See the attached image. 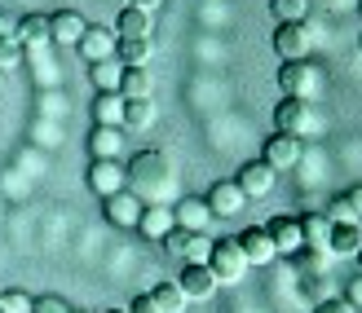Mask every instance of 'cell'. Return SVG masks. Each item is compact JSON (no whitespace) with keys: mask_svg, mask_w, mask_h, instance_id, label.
I'll return each instance as SVG.
<instances>
[{"mask_svg":"<svg viewBox=\"0 0 362 313\" xmlns=\"http://www.w3.org/2000/svg\"><path fill=\"white\" fill-rule=\"evenodd\" d=\"M345 199H349V208H354V216L362 220V186H354V190H345Z\"/></svg>","mask_w":362,"mask_h":313,"instance_id":"74e56055","label":"cell"},{"mask_svg":"<svg viewBox=\"0 0 362 313\" xmlns=\"http://www.w3.org/2000/svg\"><path fill=\"white\" fill-rule=\"evenodd\" d=\"M0 35H13V23H9L5 13H0Z\"/></svg>","mask_w":362,"mask_h":313,"instance_id":"ab89813d","label":"cell"},{"mask_svg":"<svg viewBox=\"0 0 362 313\" xmlns=\"http://www.w3.org/2000/svg\"><path fill=\"white\" fill-rule=\"evenodd\" d=\"M310 124H314L310 102H300V98H283V102L274 106V133L305 137V133H310Z\"/></svg>","mask_w":362,"mask_h":313,"instance_id":"52a82bcc","label":"cell"},{"mask_svg":"<svg viewBox=\"0 0 362 313\" xmlns=\"http://www.w3.org/2000/svg\"><path fill=\"white\" fill-rule=\"evenodd\" d=\"M234 186H239L247 199H265L269 190H274V168H269L265 159H252V163H243V168H239Z\"/></svg>","mask_w":362,"mask_h":313,"instance_id":"8fae6325","label":"cell"},{"mask_svg":"<svg viewBox=\"0 0 362 313\" xmlns=\"http://www.w3.org/2000/svg\"><path fill=\"white\" fill-rule=\"evenodd\" d=\"M23 53H27V49L18 45L13 35H0V71H13L18 62H23Z\"/></svg>","mask_w":362,"mask_h":313,"instance_id":"1f68e13d","label":"cell"},{"mask_svg":"<svg viewBox=\"0 0 362 313\" xmlns=\"http://www.w3.org/2000/svg\"><path fill=\"white\" fill-rule=\"evenodd\" d=\"M115 35H119V40H146V35H151V13L124 5L115 13Z\"/></svg>","mask_w":362,"mask_h":313,"instance_id":"d6986e66","label":"cell"},{"mask_svg":"<svg viewBox=\"0 0 362 313\" xmlns=\"http://www.w3.org/2000/svg\"><path fill=\"white\" fill-rule=\"evenodd\" d=\"M234 243H239V252H243V261L247 265H269V261H274V238H269L265 234V225H247L239 238H234Z\"/></svg>","mask_w":362,"mask_h":313,"instance_id":"30bf717a","label":"cell"},{"mask_svg":"<svg viewBox=\"0 0 362 313\" xmlns=\"http://www.w3.org/2000/svg\"><path fill=\"white\" fill-rule=\"evenodd\" d=\"M119 62L111 58V62H98L93 66V80H98V88H102V93H119Z\"/></svg>","mask_w":362,"mask_h":313,"instance_id":"f546056e","label":"cell"},{"mask_svg":"<svg viewBox=\"0 0 362 313\" xmlns=\"http://www.w3.org/2000/svg\"><path fill=\"white\" fill-rule=\"evenodd\" d=\"M358 9H362V5H358Z\"/></svg>","mask_w":362,"mask_h":313,"instance_id":"f6af8a7d","label":"cell"},{"mask_svg":"<svg viewBox=\"0 0 362 313\" xmlns=\"http://www.w3.org/2000/svg\"><path fill=\"white\" fill-rule=\"evenodd\" d=\"M274 23H305L310 18V0H269Z\"/></svg>","mask_w":362,"mask_h":313,"instance_id":"83f0119b","label":"cell"},{"mask_svg":"<svg viewBox=\"0 0 362 313\" xmlns=\"http://www.w3.org/2000/svg\"><path fill=\"white\" fill-rule=\"evenodd\" d=\"M129 5H133V9H146V13H151V9H159V0H129Z\"/></svg>","mask_w":362,"mask_h":313,"instance_id":"f35d334b","label":"cell"},{"mask_svg":"<svg viewBox=\"0 0 362 313\" xmlns=\"http://www.w3.org/2000/svg\"><path fill=\"white\" fill-rule=\"evenodd\" d=\"M13 40L23 45V49L49 45V13H27V18H18V23H13Z\"/></svg>","mask_w":362,"mask_h":313,"instance_id":"ac0fdd59","label":"cell"},{"mask_svg":"<svg viewBox=\"0 0 362 313\" xmlns=\"http://www.w3.org/2000/svg\"><path fill=\"white\" fill-rule=\"evenodd\" d=\"M318 71L310 66V62H283L279 66V88H283V98H310V93H318Z\"/></svg>","mask_w":362,"mask_h":313,"instance_id":"8992f818","label":"cell"},{"mask_svg":"<svg viewBox=\"0 0 362 313\" xmlns=\"http://www.w3.org/2000/svg\"><path fill=\"white\" fill-rule=\"evenodd\" d=\"M102 313H129V309H102Z\"/></svg>","mask_w":362,"mask_h":313,"instance_id":"60d3db41","label":"cell"},{"mask_svg":"<svg viewBox=\"0 0 362 313\" xmlns=\"http://www.w3.org/2000/svg\"><path fill=\"white\" fill-rule=\"evenodd\" d=\"M129 313H159V305L151 300V291H137V296L129 300Z\"/></svg>","mask_w":362,"mask_h":313,"instance_id":"d590c367","label":"cell"},{"mask_svg":"<svg viewBox=\"0 0 362 313\" xmlns=\"http://www.w3.org/2000/svg\"><path fill=\"white\" fill-rule=\"evenodd\" d=\"M151 71L146 66H124L119 71V98H151Z\"/></svg>","mask_w":362,"mask_h":313,"instance_id":"cb8c5ba5","label":"cell"},{"mask_svg":"<svg viewBox=\"0 0 362 313\" xmlns=\"http://www.w3.org/2000/svg\"><path fill=\"white\" fill-rule=\"evenodd\" d=\"M310 45H314V31L305 23H279L274 27V53L283 62H305L310 58Z\"/></svg>","mask_w":362,"mask_h":313,"instance_id":"277c9868","label":"cell"},{"mask_svg":"<svg viewBox=\"0 0 362 313\" xmlns=\"http://www.w3.org/2000/svg\"><path fill=\"white\" fill-rule=\"evenodd\" d=\"M261 159H265L274 172H283V168H296V163H300V137H287V133L265 137V150H261Z\"/></svg>","mask_w":362,"mask_h":313,"instance_id":"7c38bea8","label":"cell"},{"mask_svg":"<svg viewBox=\"0 0 362 313\" xmlns=\"http://www.w3.org/2000/svg\"><path fill=\"white\" fill-rule=\"evenodd\" d=\"M84 13L76 9H58V13H49V40L53 45H80V35H84Z\"/></svg>","mask_w":362,"mask_h":313,"instance_id":"2e32d148","label":"cell"},{"mask_svg":"<svg viewBox=\"0 0 362 313\" xmlns=\"http://www.w3.org/2000/svg\"><path fill=\"white\" fill-rule=\"evenodd\" d=\"M345 300L362 313V278H349V287H345Z\"/></svg>","mask_w":362,"mask_h":313,"instance_id":"8d00e7d4","label":"cell"},{"mask_svg":"<svg viewBox=\"0 0 362 313\" xmlns=\"http://www.w3.org/2000/svg\"><path fill=\"white\" fill-rule=\"evenodd\" d=\"M98 124H115L119 128V119H124V98L119 93H98Z\"/></svg>","mask_w":362,"mask_h":313,"instance_id":"f1b7e54d","label":"cell"},{"mask_svg":"<svg viewBox=\"0 0 362 313\" xmlns=\"http://www.w3.org/2000/svg\"><path fill=\"white\" fill-rule=\"evenodd\" d=\"M358 49H362V40H358Z\"/></svg>","mask_w":362,"mask_h":313,"instance_id":"ee69618b","label":"cell"},{"mask_svg":"<svg viewBox=\"0 0 362 313\" xmlns=\"http://www.w3.org/2000/svg\"><path fill=\"white\" fill-rule=\"evenodd\" d=\"M0 93H5V71H0Z\"/></svg>","mask_w":362,"mask_h":313,"instance_id":"b9f144b4","label":"cell"},{"mask_svg":"<svg viewBox=\"0 0 362 313\" xmlns=\"http://www.w3.org/2000/svg\"><path fill=\"white\" fill-rule=\"evenodd\" d=\"M141 208H146V199H141V194H133L129 186H124L119 194H111V199H106V220H111V225H119V230H137Z\"/></svg>","mask_w":362,"mask_h":313,"instance_id":"ba28073f","label":"cell"},{"mask_svg":"<svg viewBox=\"0 0 362 313\" xmlns=\"http://www.w3.org/2000/svg\"><path fill=\"white\" fill-rule=\"evenodd\" d=\"M151 53H155L151 35H146V40H115V62L119 66H146Z\"/></svg>","mask_w":362,"mask_h":313,"instance_id":"d4e9b609","label":"cell"},{"mask_svg":"<svg viewBox=\"0 0 362 313\" xmlns=\"http://www.w3.org/2000/svg\"><path fill=\"white\" fill-rule=\"evenodd\" d=\"M151 300L159 305V313H181V309H186V296H181L177 283H159V287H151Z\"/></svg>","mask_w":362,"mask_h":313,"instance_id":"4316f807","label":"cell"},{"mask_svg":"<svg viewBox=\"0 0 362 313\" xmlns=\"http://www.w3.org/2000/svg\"><path fill=\"white\" fill-rule=\"evenodd\" d=\"M31 313H71V305L62 296H35L31 300Z\"/></svg>","mask_w":362,"mask_h":313,"instance_id":"836d02e7","label":"cell"},{"mask_svg":"<svg viewBox=\"0 0 362 313\" xmlns=\"http://www.w3.org/2000/svg\"><path fill=\"white\" fill-rule=\"evenodd\" d=\"M119 128L115 124H98L93 137H88V150H93V159H115L119 155Z\"/></svg>","mask_w":362,"mask_h":313,"instance_id":"603a6c76","label":"cell"},{"mask_svg":"<svg viewBox=\"0 0 362 313\" xmlns=\"http://www.w3.org/2000/svg\"><path fill=\"white\" fill-rule=\"evenodd\" d=\"M358 247H362V220H349V225H332L327 256H358Z\"/></svg>","mask_w":362,"mask_h":313,"instance_id":"ffe728a7","label":"cell"},{"mask_svg":"<svg viewBox=\"0 0 362 313\" xmlns=\"http://www.w3.org/2000/svg\"><path fill=\"white\" fill-rule=\"evenodd\" d=\"M173 225H181V230H194V234H208V225H212V212H208V203H204V199H181V203L173 208Z\"/></svg>","mask_w":362,"mask_h":313,"instance_id":"e0dca14e","label":"cell"},{"mask_svg":"<svg viewBox=\"0 0 362 313\" xmlns=\"http://www.w3.org/2000/svg\"><path fill=\"white\" fill-rule=\"evenodd\" d=\"M265 234L274 238V252L279 256H296L300 247H305V238H300V220L296 216H274L265 225Z\"/></svg>","mask_w":362,"mask_h":313,"instance_id":"9a60e30c","label":"cell"},{"mask_svg":"<svg viewBox=\"0 0 362 313\" xmlns=\"http://www.w3.org/2000/svg\"><path fill=\"white\" fill-rule=\"evenodd\" d=\"M314 313H358V309H354L345 296H327V300H318V305H314Z\"/></svg>","mask_w":362,"mask_h":313,"instance_id":"e575fe53","label":"cell"},{"mask_svg":"<svg viewBox=\"0 0 362 313\" xmlns=\"http://www.w3.org/2000/svg\"><path fill=\"white\" fill-rule=\"evenodd\" d=\"M151 124H155V102L151 98H124L119 128H151Z\"/></svg>","mask_w":362,"mask_h":313,"instance_id":"484cf974","label":"cell"},{"mask_svg":"<svg viewBox=\"0 0 362 313\" xmlns=\"http://www.w3.org/2000/svg\"><path fill=\"white\" fill-rule=\"evenodd\" d=\"M177 287H181V296H186V300H208L221 283L212 278V269H208V265H181Z\"/></svg>","mask_w":362,"mask_h":313,"instance_id":"4fadbf2b","label":"cell"},{"mask_svg":"<svg viewBox=\"0 0 362 313\" xmlns=\"http://www.w3.org/2000/svg\"><path fill=\"white\" fill-rule=\"evenodd\" d=\"M204 203H208V212H212V216H226V220H230V216H239V212H243L247 194L234 186V181H216V186L208 190Z\"/></svg>","mask_w":362,"mask_h":313,"instance_id":"5bb4252c","label":"cell"},{"mask_svg":"<svg viewBox=\"0 0 362 313\" xmlns=\"http://www.w3.org/2000/svg\"><path fill=\"white\" fill-rule=\"evenodd\" d=\"M31 300H35V296L9 287V291H0V313H31Z\"/></svg>","mask_w":362,"mask_h":313,"instance_id":"4dcf8cb0","label":"cell"},{"mask_svg":"<svg viewBox=\"0 0 362 313\" xmlns=\"http://www.w3.org/2000/svg\"><path fill=\"white\" fill-rule=\"evenodd\" d=\"M137 230L146 234V238H164V234L173 230V208H164V203H146V208H141Z\"/></svg>","mask_w":362,"mask_h":313,"instance_id":"7402d4cb","label":"cell"},{"mask_svg":"<svg viewBox=\"0 0 362 313\" xmlns=\"http://www.w3.org/2000/svg\"><path fill=\"white\" fill-rule=\"evenodd\" d=\"M159 243H164L168 256H181L186 265H208V252H212V238L208 234H194V230H181V225H173Z\"/></svg>","mask_w":362,"mask_h":313,"instance_id":"3957f363","label":"cell"},{"mask_svg":"<svg viewBox=\"0 0 362 313\" xmlns=\"http://www.w3.org/2000/svg\"><path fill=\"white\" fill-rule=\"evenodd\" d=\"M327 220H332V225H349V220H358L345 194H340V199H332V212H327Z\"/></svg>","mask_w":362,"mask_h":313,"instance_id":"d6a6232c","label":"cell"},{"mask_svg":"<svg viewBox=\"0 0 362 313\" xmlns=\"http://www.w3.org/2000/svg\"><path fill=\"white\" fill-rule=\"evenodd\" d=\"M300 238H305V247L327 252V238H332V220H327V212H305V216H300Z\"/></svg>","mask_w":362,"mask_h":313,"instance_id":"44dd1931","label":"cell"},{"mask_svg":"<svg viewBox=\"0 0 362 313\" xmlns=\"http://www.w3.org/2000/svg\"><path fill=\"white\" fill-rule=\"evenodd\" d=\"M208 269H212V278L216 283H243V273H247V261H243V252L234 238H212V252H208Z\"/></svg>","mask_w":362,"mask_h":313,"instance_id":"7a4b0ae2","label":"cell"},{"mask_svg":"<svg viewBox=\"0 0 362 313\" xmlns=\"http://www.w3.org/2000/svg\"><path fill=\"white\" fill-rule=\"evenodd\" d=\"M358 269H362V247H358Z\"/></svg>","mask_w":362,"mask_h":313,"instance_id":"7bdbcfd3","label":"cell"},{"mask_svg":"<svg viewBox=\"0 0 362 313\" xmlns=\"http://www.w3.org/2000/svg\"><path fill=\"white\" fill-rule=\"evenodd\" d=\"M124 186H129V177H124V168H119L115 159H93V163H88V190H93V194L111 199Z\"/></svg>","mask_w":362,"mask_h":313,"instance_id":"9c48e42d","label":"cell"},{"mask_svg":"<svg viewBox=\"0 0 362 313\" xmlns=\"http://www.w3.org/2000/svg\"><path fill=\"white\" fill-rule=\"evenodd\" d=\"M124 177H129V190L141 194V199H164L173 190V181H177L164 150H137L129 159V168H124Z\"/></svg>","mask_w":362,"mask_h":313,"instance_id":"6da1fadb","label":"cell"},{"mask_svg":"<svg viewBox=\"0 0 362 313\" xmlns=\"http://www.w3.org/2000/svg\"><path fill=\"white\" fill-rule=\"evenodd\" d=\"M115 27H102V23H88L84 27V35H80V58L88 62V66H98V62H111L115 58Z\"/></svg>","mask_w":362,"mask_h":313,"instance_id":"5b68a950","label":"cell"}]
</instances>
